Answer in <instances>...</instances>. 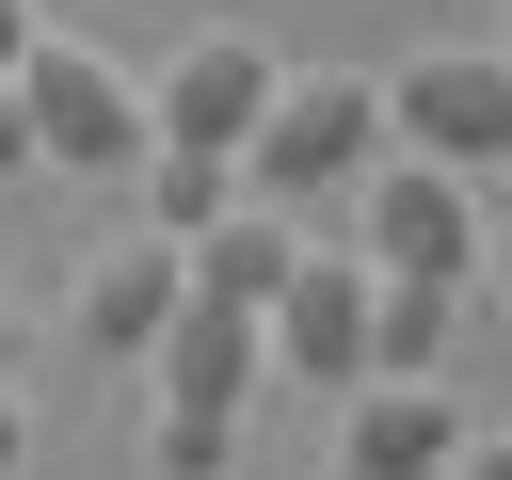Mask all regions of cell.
I'll use <instances>...</instances> for the list:
<instances>
[{
	"label": "cell",
	"instance_id": "9",
	"mask_svg": "<svg viewBox=\"0 0 512 480\" xmlns=\"http://www.w3.org/2000/svg\"><path fill=\"white\" fill-rule=\"evenodd\" d=\"M448 464H464V400L448 384H352L336 480H448Z\"/></svg>",
	"mask_w": 512,
	"mask_h": 480
},
{
	"label": "cell",
	"instance_id": "1",
	"mask_svg": "<svg viewBox=\"0 0 512 480\" xmlns=\"http://www.w3.org/2000/svg\"><path fill=\"white\" fill-rule=\"evenodd\" d=\"M256 368H272V336H256L240 304H208V288H192V304H176V336L144 352V464H160V480H224Z\"/></svg>",
	"mask_w": 512,
	"mask_h": 480
},
{
	"label": "cell",
	"instance_id": "6",
	"mask_svg": "<svg viewBox=\"0 0 512 480\" xmlns=\"http://www.w3.org/2000/svg\"><path fill=\"white\" fill-rule=\"evenodd\" d=\"M272 80H288V64H272L240 16H208V32H176V48H160V80H144V128H160V144H208V160H240V144H256V112H272Z\"/></svg>",
	"mask_w": 512,
	"mask_h": 480
},
{
	"label": "cell",
	"instance_id": "14",
	"mask_svg": "<svg viewBox=\"0 0 512 480\" xmlns=\"http://www.w3.org/2000/svg\"><path fill=\"white\" fill-rule=\"evenodd\" d=\"M448 480H512V432H464V464Z\"/></svg>",
	"mask_w": 512,
	"mask_h": 480
},
{
	"label": "cell",
	"instance_id": "3",
	"mask_svg": "<svg viewBox=\"0 0 512 480\" xmlns=\"http://www.w3.org/2000/svg\"><path fill=\"white\" fill-rule=\"evenodd\" d=\"M352 208H368V240H352L368 272H432V288H464V272L496 256V192L448 176V160H416V144H384Z\"/></svg>",
	"mask_w": 512,
	"mask_h": 480
},
{
	"label": "cell",
	"instance_id": "11",
	"mask_svg": "<svg viewBox=\"0 0 512 480\" xmlns=\"http://www.w3.org/2000/svg\"><path fill=\"white\" fill-rule=\"evenodd\" d=\"M224 208H256L240 160H208V144H144V224H160V240H208Z\"/></svg>",
	"mask_w": 512,
	"mask_h": 480
},
{
	"label": "cell",
	"instance_id": "12",
	"mask_svg": "<svg viewBox=\"0 0 512 480\" xmlns=\"http://www.w3.org/2000/svg\"><path fill=\"white\" fill-rule=\"evenodd\" d=\"M448 304H464V288H432V272H384V304H368V384H432V352H448Z\"/></svg>",
	"mask_w": 512,
	"mask_h": 480
},
{
	"label": "cell",
	"instance_id": "4",
	"mask_svg": "<svg viewBox=\"0 0 512 480\" xmlns=\"http://www.w3.org/2000/svg\"><path fill=\"white\" fill-rule=\"evenodd\" d=\"M16 112H32V160H80V176H144V80L112 64V48H80V32H48L32 64H16Z\"/></svg>",
	"mask_w": 512,
	"mask_h": 480
},
{
	"label": "cell",
	"instance_id": "2",
	"mask_svg": "<svg viewBox=\"0 0 512 480\" xmlns=\"http://www.w3.org/2000/svg\"><path fill=\"white\" fill-rule=\"evenodd\" d=\"M368 160H384V80L368 64H288L256 144H240L256 208H336V192H368Z\"/></svg>",
	"mask_w": 512,
	"mask_h": 480
},
{
	"label": "cell",
	"instance_id": "17",
	"mask_svg": "<svg viewBox=\"0 0 512 480\" xmlns=\"http://www.w3.org/2000/svg\"><path fill=\"white\" fill-rule=\"evenodd\" d=\"M480 272H496V288H512V208H496V256H480Z\"/></svg>",
	"mask_w": 512,
	"mask_h": 480
},
{
	"label": "cell",
	"instance_id": "13",
	"mask_svg": "<svg viewBox=\"0 0 512 480\" xmlns=\"http://www.w3.org/2000/svg\"><path fill=\"white\" fill-rule=\"evenodd\" d=\"M32 48H48V16H32V0H0V80H16Z\"/></svg>",
	"mask_w": 512,
	"mask_h": 480
},
{
	"label": "cell",
	"instance_id": "10",
	"mask_svg": "<svg viewBox=\"0 0 512 480\" xmlns=\"http://www.w3.org/2000/svg\"><path fill=\"white\" fill-rule=\"evenodd\" d=\"M288 272H304V224H288V208H224V224L192 240V288H208V304H240V320H272V288H288Z\"/></svg>",
	"mask_w": 512,
	"mask_h": 480
},
{
	"label": "cell",
	"instance_id": "18",
	"mask_svg": "<svg viewBox=\"0 0 512 480\" xmlns=\"http://www.w3.org/2000/svg\"><path fill=\"white\" fill-rule=\"evenodd\" d=\"M496 48H512V0H496Z\"/></svg>",
	"mask_w": 512,
	"mask_h": 480
},
{
	"label": "cell",
	"instance_id": "8",
	"mask_svg": "<svg viewBox=\"0 0 512 480\" xmlns=\"http://www.w3.org/2000/svg\"><path fill=\"white\" fill-rule=\"evenodd\" d=\"M176 304H192V240H160V224H128V240H96L80 256V352H160L176 336Z\"/></svg>",
	"mask_w": 512,
	"mask_h": 480
},
{
	"label": "cell",
	"instance_id": "15",
	"mask_svg": "<svg viewBox=\"0 0 512 480\" xmlns=\"http://www.w3.org/2000/svg\"><path fill=\"white\" fill-rule=\"evenodd\" d=\"M16 160H32V112H16V80H0V176H16Z\"/></svg>",
	"mask_w": 512,
	"mask_h": 480
},
{
	"label": "cell",
	"instance_id": "5",
	"mask_svg": "<svg viewBox=\"0 0 512 480\" xmlns=\"http://www.w3.org/2000/svg\"><path fill=\"white\" fill-rule=\"evenodd\" d=\"M384 144H416L448 176H512V48H416V64H384Z\"/></svg>",
	"mask_w": 512,
	"mask_h": 480
},
{
	"label": "cell",
	"instance_id": "7",
	"mask_svg": "<svg viewBox=\"0 0 512 480\" xmlns=\"http://www.w3.org/2000/svg\"><path fill=\"white\" fill-rule=\"evenodd\" d=\"M368 304H384V272H368L352 240H304V272L272 288V320H256V336H272V368H304V384H336V400H352V384H368Z\"/></svg>",
	"mask_w": 512,
	"mask_h": 480
},
{
	"label": "cell",
	"instance_id": "16",
	"mask_svg": "<svg viewBox=\"0 0 512 480\" xmlns=\"http://www.w3.org/2000/svg\"><path fill=\"white\" fill-rule=\"evenodd\" d=\"M16 464H32V416H16V400H0V480H16Z\"/></svg>",
	"mask_w": 512,
	"mask_h": 480
}]
</instances>
